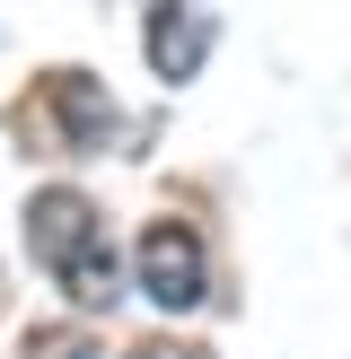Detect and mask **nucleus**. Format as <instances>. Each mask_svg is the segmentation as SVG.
<instances>
[{
  "instance_id": "nucleus-6",
  "label": "nucleus",
  "mask_w": 351,
  "mask_h": 359,
  "mask_svg": "<svg viewBox=\"0 0 351 359\" xmlns=\"http://www.w3.org/2000/svg\"><path fill=\"white\" fill-rule=\"evenodd\" d=\"M132 359H211L202 342H167V333H150V342H132Z\"/></svg>"
},
{
  "instance_id": "nucleus-3",
  "label": "nucleus",
  "mask_w": 351,
  "mask_h": 359,
  "mask_svg": "<svg viewBox=\"0 0 351 359\" xmlns=\"http://www.w3.org/2000/svg\"><path fill=\"white\" fill-rule=\"evenodd\" d=\"M35 105L62 123V140H70V149H105V132H114V105H105V88L88 79V70H44Z\"/></svg>"
},
{
  "instance_id": "nucleus-1",
  "label": "nucleus",
  "mask_w": 351,
  "mask_h": 359,
  "mask_svg": "<svg viewBox=\"0 0 351 359\" xmlns=\"http://www.w3.org/2000/svg\"><path fill=\"white\" fill-rule=\"evenodd\" d=\"M27 245H35V263L53 272V290L70 298V307H114L123 298V263H114V237H105V219H97V202L88 193H70V184H44L27 202Z\"/></svg>"
},
{
  "instance_id": "nucleus-4",
  "label": "nucleus",
  "mask_w": 351,
  "mask_h": 359,
  "mask_svg": "<svg viewBox=\"0 0 351 359\" xmlns=\"http://www.w3.org/2000/svg\"><path fill=\"white\" fill-rule=\"evenodd\" d=\"M211 44H220V18L211 9H150V70L158 79H193Z\"/></svg>"
},
{
  "instance_id": "nucleus-5",
  "label": "nucleus",
  "mask_w": 351,
  "mask_h": 359,
  "mask_svg": "<svg viewBox=\"0 0 351 359\" xmlns=\"http://www.w3.org/2000/svg\"><path fill=\"white\" fill-rule=\"evenodd\" d=\"M18 359H97V342H88L79 325H44V333H27Z\"/></svg>"
},
{
  "instance_id": "nucleus-2",
  "label": "nucleus",
  "mask_w": 351,
  "mask_h": 359,
  "mask_svg": "<svg viewBox=\"0 0 351 359\" xmlns=\"http://www.w3.org/2000/svg\"><path fill=\"white\" fill-rule=\"evenodd\" d=\"M140 298H158L167 316L211 298V255H202V228L193 219H150L140 228Z\"/></svg>"
}]
</instances>
